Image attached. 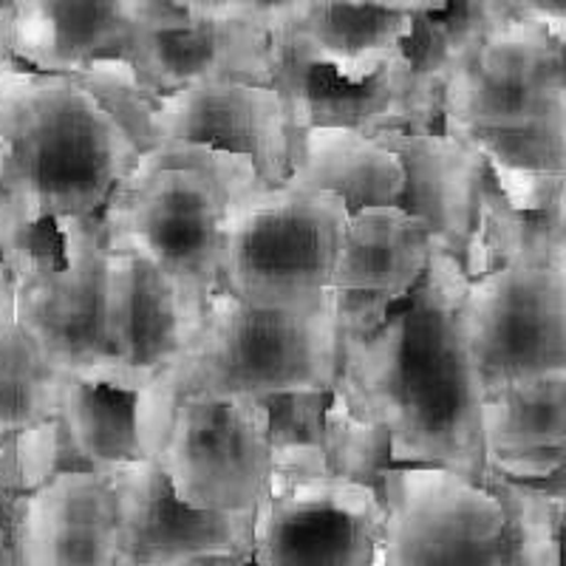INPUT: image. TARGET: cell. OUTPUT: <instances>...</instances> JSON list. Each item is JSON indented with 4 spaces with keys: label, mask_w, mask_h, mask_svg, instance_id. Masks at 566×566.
I'll return each mask as SVG.
<instances>
[{
    "label": "cell",
    "mask_w": 566,
    "mask_h": 566,
    "mask_svg": "<svg viewBox=\"0 0 566 566\" xmlns=\"http://www.w3.org/2000/svg\"><path fill=\"white\" fill-rule=\"evenodd\" d=\"M14 462L9 457H0V564H18L14 555V524H18V510L23 502Z\"/></svg>",
    "instance_id": "cell-21"
},
{
    "label": "cell",
    "mask_w": 566,
    "mask_h": 566,
    "mask_svg": "<svg viewBox=\"0 0 566 566\" xmlns=\"http://www.w3.org/2000/svg\"><path fill=\"white\" fill-rule=\"evenodd\" d=\"M174 7L185 9L190 18H247L241 0H170Z\"/></svg>",
    "instance_id": "cell-24"
},
{
    "label": "cell",
    "mask_w": 566,
    "mask_h": 566,
    "mask_svg": "<svg viewBox=\"0 0 566 566\" xmlns=\"http://www.w3.org/2000/svg\"><path fill=\"white\" fill-rule=\"evenodd\" d=\"M196 295L136 250L105 258V337L111 363L139 386L174 377L185 363Z\"/></svg>",
    "instance_id": "cell-5"
},
{
    "label": "cell",
    "mask_w": 566,
    "mask_h": 566,
    "mask_svg": "<svg viewBox=\"0 0 566 566\" xmlns=\"http://www.w3.org/2000/svg\"><path fill=\"white\" fill-rule=\"evenodd\" d=\"M165 142L210 145L252 159L255 176L283 185L292 174V134L275 91L241 80H207L165 94L159 105Z\"/></svg>",
    "instance_id": "cell-6"
},
{
    "label": "cell",
    "mask_w": 566,
    "mask_h": 566,
    "mask_svg": "<svg viewBox=\"0 0 566 566\" xmlns=\"http://www.w3.org/2000/svg\"><path fill=\"white\" fill-rule=\"evenodd\" d=\"M241 3H244V12L252 23L270 29L295 20L310 0H241Z\"/></svg>",
    "instance_id": "cell-22"
},
{
    "label": "cell",
    "mask_w": 566,
    "mask_h": 566,
    "mask_svg": "<svg viewBox=\"0 0 566 566\" xmlns=\"http://www.w3.org/2000/svg\"><path fill=\"white\" fill-rule=\"evenodd\" d=\"M266 29L244 18H190L179 27L142 29L128 45L142 83L165 97L207 80L264 85Z\"/></svg>",
    "instance_id": "cell-10"
},
{
    "label": "cell",
    "mask_w": 566,
    "mask_h": 566,
    "mask_svg": "<svg viewBox=\"0 0 566 566\" xmlns=\"http://www.w3.org/2000/svg\"><path fill=\"white\" fill-rule=\"evenodd\" d=\"M12 462L23 493L43 488L45 482H52L60 473H80V470L108 473V470H99L88 457L80 453L60 413L45 417L43 422L32 424V428L20 431L12 439Z\"/></svg>",
    "instance_id": "cell-20"
},
{
    "label": "cell",
    "mask_w": 566,
    "mask_h": 566,
    "mask_svg": "<svg viewBox=\"0 0 566 566\" xmlns=\"http://www.w3.org/2000/svg\"><path fill=\"white\" fill-rule=\"evenodd\" d=\"M473 479H479L502 507L495 564H558L566 502H553L530 484L490 468H482Z\"/></svg>",
    "instance_id": "cell-17"
},
{
    "label": "cell",
    "mask_w": 566,
    "mask_h": 566,
    "mask_svg": "<svg viewBox=\"0 0 566 566\" xmlns=\"http://www.w3.org/2000/svg\"><path fill=\"white\" fill-rule=\"evenodd\" d=\"M468 286L457 255L433 247L380 326L340 335L332 388L348 411L391 428L399 459L476 476L484 388L464 332Z\"/></svg>",
    "instance_id": "cell-1"
},
{
    "label": "cell",
    "mask_w": 566,
    "mask_h": 566,
    "mask_svg": "<svg viewBox=\"0 0 566 566\" xmlns=\"http://www.w3.org/2000/svg\"><path fill=\"white\" fill-rule=\"evenodd\" d=\"M518 18H527L547 27L549 32L564 34V18H566V0H507Z\"/></svg>",
    "instance_id": "cell-23"
},
{
    "label": "cell",
    "mask_w": 566,
    "mask_h": 566,
    "mask_svg": "<svg viewBox=\"0 0 566 566\" xmlns=\"http://www.w3.org/2000/svg\"><path fill=\"white\" fill-rule=\"evenodd\" d=\"M335 402L332 386L275 388L258 394L264 408L275 473L326 479V413Z\"/></svg>",
    "instance_id": "cell-16"
},
{
    "label": "cell",
    "mask_w": 566,
    "mask_h": 566,
    "mask_svg": "<svg viewBox=\"0 0 566 566\" xmlns=\"http://www.w3.org/2000/svg\"><path fill=\"white\" fill-rule=\"evenodd\" d=\"M346 128H306L292 139V174L283 185L332 190L348 216L391 205L402 187L399 159L380 142Z\"/></svg>",
    "instance_id": "cell-13"
},
{
    "label": "cell",
    "mask_w": 566,
    "mask_h": 566,
    "mask_svg": "<svg viewBox=\"0 0 566 566\" xmlns=\"http://www.w3.org/2000/svg\"><path fill=\"white\" fill-rule=\"evenodd\" d=\"M290 23L312 57L343 77L363 80L399 52L411 32V12L354 0H310Z\"/></svg>",
    "instance_id": "cell-14"
},
{
    "label": "cell",
    "mask_w": 566,
    "mask_h": 566,
    "mask_svg": "<svg viewBox=\"0 0 566 566\" xmlns=\"http://www.w3.org/2000/svg\"><path fill=\"white\" fill-rule=\"evenodd\" d=\"M368 3L399 9V12H431V9L442 7L444 0H368Z\"/></svg>",
    "instance_id": "cell-26"
},
{
    "label": "cell",
    "mask_w": 566,
    "mask_h": 566,
    "mask_svg": "<svg viewBox=\"0 0 566 566\" xmlns=\"http://www.w3.org/2000/svg\"><path fill=\"white\" fill-rule=\"evenodd\" d=\"M564 371L515 380L484 394V468L510 479H538L566 464Z\"/></svg>",
    "instance_id": "cell-12"
},
{
    "label": "cell",
    "mask_w": 566,
    "mask_h": 566,
    "mask_svg": "<svg viewBox=\"0 0 566 566\" xmlns=\"http://www.w3.org/2000/svg\"><path fill=\"white\" fill-rule=\"evenodd\" d=\"M14 315V275L3 261H0V317Z\"/></svg>",
    "instance_id": "cell-25"
},
{
    "label": "cell",
    "mask_w": 566,
    "mask_h": 566,
    "mask_svg": "<svg viewBox=\"0 0 566 566\" xmlns=\"http://www.w3.org/2000/svg\"><path fill=\"white\" fill-rule=\"evenodd\" d=\"M18 564L119 560L116 495L108 473H60L23 495L14 524Z\"/></svg>",
    "instance_id": "cell-9"
},
{
    "label": "cell",
    "mask_w": 566,
    "mask_h": 566,
    "mask_svg": "<svg viewBox=\"0 0 566 566\" xmlns=\"http://www.w3.org/2000/svg\"><path fill=\"white\" fill-rule=\"evenodd\" d=\"M354 3H368V0H354Z\"/></svg>",
    "instance_id": "cell-28"
},
{
    "label": "cell",
    "mask_w": 566,
    "mask_h": 566,
    "mask_svg": "<svg viewBox=\"0 0 566 566\" xmlns=\"http://www.w3.org/2000/svg\"><path fill=\"white\" fill-rule=\"evenodd\" d=\"M352 219L354 230L335 275L337 335H366L380 326L437 247L422 219L394 205L366 207Z\"/></svg>",
    "instance_id": "cell-7"
},
{
    "label": "cell",
    "mask_w": 566,
    "mask_h": 566,
    "mask_svg": "<svg viewBox=\"0 0 566 566\" xmlns=\"http://www.w3.org/2000/svg\"><path fill=\"white\" fill-rule=\"evenodd\" d=\"M85 91L99 99L105 111L116 119V128L134 139L139 154H154L161 148L159 136V105L161 97L142 83L134 63L125 57L88 60L77 71H71Z\"/></svg>",
    "instance_id": "cell-19"
},
{
    "label": "cell",
    "mask_w": 566,
    "mask_h": 566,
    "mask_svg": "<svg viewBox=\"0 0 566 566\" xmlns=\"http://www.w3.org/2000/svg\"><path fill=\"white\" fill-rule=\"evenodd\" d=\"M60 374L18 317H0V453H12L20 431L57 413Z\"/></svg>",
    "instance_id": "cell-15"
},
{
    "label": "cell",
    "mask_w": 566,
    "mask_h": 566,
    "mask_svg": "<svg viewBox=\"0 0 566 566\" xmlns=\"http://www.w3.org/2000/svg\"><path fill=\"white\" fill-rule=\"evenodd\" d=\"M442 111L464 125H524L564 111V34L513 14L453 71Z\"/></svg>",
    "instance_id": "cell-2"
},
{
    "label": "cell",
    "mask_w": 566,
    "mask_h": 566,
    "mask_svg": "<svg viewBox=\"0 0 566 566\" xmlns=\"http://www.w3.org/2000/svg\"><path fill=\"white\" fill-rule=\"evenodd\" d=\"M9 7H12V0H0V14L7 12V9H9Z\"/></svg>",
    "instance_id": "cell-27"
},
{
    "label": "cell",
    "mask_w": 566,
    "mask_h": 566,
    "mask_svg": "<svg viewBox=\"0 0 566 566\" xmlns=\"http://www.w3.org/2000/svg\"><path fill=\"white\" fill-rule=\"evenodd\" d=\"M428 468L394 453V433L386 422L357 417L335 394L326 413V473L332 479L366 484L377 502L391 510V479L397 470Z\"/></svg>",
    "instance_id": "cell-18"
},
{
    "label": "cell",
    "mask_w": 566,
    "mask_h": 566,
    "mask_svg": "<svg viewBox=\"0 0 566 566\" xmlns=\"http://www.w3.org/2000/svg\"><path fill=\"white\" fill-rule=\"evenodd\" d=\"M374 139L402 168V187L391 205L422 219L433 244L457 255L468 232L482 156L448 130H382Z\"/></svg>",
    "instance_id": "cell-11"
},
{
    "label": "cell",
    "mask_w": 566,
    "mask_h": 566,
    "mask_svg": "<svg viewBox=\"0 0 566 566\" xmlns=\"http://www.w3.org/2000/svg\"><path fill=\"white\" fill-rule=\"evenodd\" d=\"M119 560H252L255 510H207L179 499L159 457L111 470Z\"/></svg>",
    "instance_id": "cell-3"
},
{
    "label": "cell",
    "mask_w": 566,
    "mask_h": 566,
    "mask_svg": "<svg viewBox=\"0 0 566 566\" xmlns=\"http://www.w3.org/2000/svg\"><path fill=\"white\" fill-rule=\"evenodd\" d=\"M9 52L40 74H71L88 60L125 57L142 29L179 27L170 0H12L0 14Z\"/></svg>",
    "instance_id": "cell-4"
},
{
    "label": "cell",
    "mask_w": 566,
    "mask_h": 566,
    "mask_svg": "<svg viewBox=\"0 0 566 566\" xmlns=\"http://www.w3.org/2000/svg\"><path fill=\"white\" fill-rule=\"evenodd\" d=\"M176 394L174 377L134 388L65 368L60 374L57 413L80 453L99 470H114L159 457L174 422Z\"/></svg>",
    "instance_id": "cell-8"
}]
</instances>
